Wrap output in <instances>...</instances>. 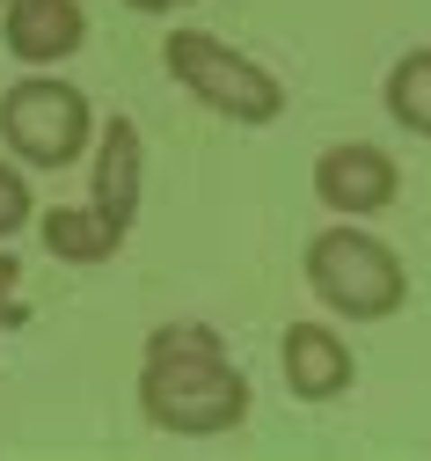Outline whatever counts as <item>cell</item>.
<instances>
[{
	"label": "cell",
	"instance_id": "cell-1",
	"mask_svg": "<svg viewBox=\"0 0 431 461\" xmlns=\"http://www.w3.org/2000/svg\"><path fill=\"white\" fill-rule=\"evenodd\" d=\"M139 418L175 439H220L249 425V374L205 322H161L139 359Z\"/></svg>",
	"mask_w": 431,
	"mask_h": 461
},
{
	"label": "cell",
	"instance_id": "cell-2",
	"mask_svg": "<svg viewBox=\"0 0 431 461\" xmlns=\"http://www.w3.org/2000/svg\"><path fill=\"white\" fill-rule=\"evenodd\" d=\"M307 285H315V301L344 322H388L402 301H409V271L402 257L365 235L358 220H337L322 227L315 242H307Z\"/></svg>",
	"mask_w": 431,
	"mask_h": 461
},
{
	"label": "cell",
	"instance_id": "cell-3",
	"mask_svg": "<svg viewBox=\"0 0 431 461\" xmlns=\"http://www.w3.org/2000/svg\"><path fill=\"white\" fill-rule=\"evenodd\" d=\"M161 67L175 74V88H191L227 125H278L285 118V81L264 59L234 51L227 37H212V30H168Z\"/></svg>",
	"mask_w": 431,
	"mask_h": 461
},
{
	"label": "cell",
	"instance_id": "cell-4",
	"mask_svg": "<svg viewBox=\"0 0 431 461\" xmlns=\"http://www.w3.org/2000/svg\"><path fill=\"white\" fill-rule=\"evenodd\" d=\"M0 140L22 168H74L95 147V110L74 81L58 74H22L0 95Z\"/></svg>",
	"mask_w": 431,
	"mask_h": 461
},
{
	"label": "cell",
	"instance_id": "cell-5",
	"mask_svg": "<svg viewBox=\"0 0 431 461\" xmlns=\"http://www.w3.org/2000/svg\"><path fill=\"white\" fill-rule=\"evenodd\" d=\"M395 191H402V168L373 140H344V147H322L315 154V198L337 220H373V212L395 205Z\"/></svg>",
	"mask_w": 431,
	"mask_h": 461
},
{
	"label": "cell",
	"instance_id": "cell-6",
	"mask_svg": "<svg viewBox=\"0 0 431 461\" xmlns=\"http://www.w3.org/2000/svg\"><path fill=\"white\" fill-rule=\"evenodd\" d=\"M0 44H8L15 67H58L88 44V15H81V0H8Z\"/></svg>",
	"mask_w": 431,
	"mask_h": 461
},
{
	"label": "cell",
	"instance_id": "cell-7",
	"mask_svg": "<svg viewBox=\"0 0 431 461\" xmlns=\"http://www.w3.org/2000/svg\"><path fill=\"white\" fill-rule=\"evenodd\" d=\"M139 184H147V140H139V125L132 118H110V125H95V212L117 227V235H132V220H139Z\"/></svg>",
	"mask_w": 431,
	"mask_h": 461
},
{
	"label": "cell",
	"instance_id": "cell-8",
	"mask_svg": "<svg viewBox=\"0 0 431 461\" xmlns=\"http://www.w3.org/2000/svg\"><path fill=\"white\" fill-rule=\"evenodd\" d=\"M278 374H285V388H292L300 402H337V395L351 388L358 359H351V344H344L329 322H292V330L278 337Z\"/></svg>",
	"mask_w": 431,
	"mask_h": 461
},
{
	"label": "cell",
	"instance_id": "cell-9",
	"mask_svg": "<svg viewBox=\"0 0 431 461\" xmlns=\"http://www.w3.org/2000/svg\"><path fill=\"white\" fill-rule=\"evenodd\" d=\"M37 235H44L51 257H67V264H110L117 249H125V235H117L95 205H51L37 220Z\"/></svg>",
	"mask_w": 431,
	"mask_h": 461
},
{
	"label": "cell",
	"instance_id": "cell-10",
	"mask_svg": "<svg viewBox=\"0 0 431 461\" xmlns=\"http://www.w3.org/2000/svg\"><path fill=\"white\" fill-rule=\"evenodd\" d=\"M381 103H388V118H395L402 132L431 140V44L402 51V59L388 67V81H381Z\"/></svg>",
	"mask_w": 431,
	"mask_h": 461
},
{
	"label": "cell",
	"instance_id": "cell-11",
	"mask_svg": "<svg viewBox=\"0 0 431 461\" xmlns=\"http://www.w3.org/2000/svg\"><path fill=\"white\" fill-rule=\"evenodd\" d=\"M30 220H37V191H30V168H22V161H0V242H15Z\"/></svg>",
	"mask_w": 431,
	"mask_h": 461
},
{
	"label": "cell",
	"instance_id": "cell-12",
	"mask_svg": "<svg viewBox=\"0 0 431 461\" xmlns=\"http://www.w3.org/2000/svg\"><path fill=\"white\" fill-rule=\"evenodd\" d=\"M15 278H22V264H15V257H0V315H8V294H15Z\"/></svg>",
	"mask_w": 431,
	"mask_h": 461
},
{
	"label": "cell",
	"instance_id": "cell-13",
	"mask_svg": "<svg viewBox=\"0 0 431 461\" xmlns=\"http://www.w3.org/2000/svg\"><path fill=\"white\" fill-rule=\"evenodd\" d=\"M125 8H139V15H168V8H191V0H125Z\"/></svg>",
	"mask_w": 431,
	"mask_h": 461
},
{
	"label": "cell",
	"instance_id": "cell-14",
	"mask_svg": "<svg viewBox=\"0 0 431 461\" xmlns=\"http://www.w3.org/2000/svg\"><path fill=\"white\" fill-rule=\"evenodd\" d=\"M0 8H8V0H0Z\"/></svg>",
	"mask_w": 431,
	"mask_h": 461
}]
</instances>
